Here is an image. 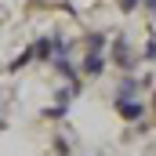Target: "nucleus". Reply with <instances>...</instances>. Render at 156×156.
Wrapping results in <instances>:
<instances>
[{
    "instance_id": "nucleus-1",
    "label": "nucleus",
    "mask_w": 156,
    "mask_h": 156,
    "mask_svg": "<svg viewBox=\"0 0 156 156\" xmlns=\"http://www.w3.org/2000/svg\"><path fill=\"white\" fill-rule=\"evenodd\" d=\"M113 105H116V113L123 120H142L145 116V102H138V98H116Z\"/></svg>"
},
{
    "instance_id": "nucleus-2",
    "label": "nucleus",
    "mask_w": 156,
    "mask_h": 156,
    "mask_svg": "<svg viewBox=\"0 0 156 156\" xmlns=\"http://www.w3.org/2000/svg\"><path fill=\"white\" fill-rule=\"evenodd\" d=\"M113 58H116V66H123L127 73L134 69V55H131V47H127V40H116V44H113Z\"/></svg>"
},
{
    "instance_id": "nucleus-3",
    "label": "nucleus",
    "mask_w": 156,
    "mask_h": 156,
    "mask_svg": "<svg viewBox=\"0 0 156 156\" xmlns=\"http://www.w3.org/2000/svg\"><path fill=\"white\" fill-rule=\"evenodd\" d=\"M55 69H58V76L69 80V87H73V91L80 87V73H76V66H73L69 58H55Z\"/></svg>"
},
{
    "instance_id": "nucleus-4",
    "label": "nucleus",
    "mask_w": 156,
    "mask_h": 156,
    "mask_svg": "<svg viewBox=\"0 0 156 156\" xmlns=\"http://www.w3.org/2000/svg\"><path fill=\"white\" fill-rule=\"evenodd\" d=\"M80 73L83 76H102L105 73V55H87L83 66H80Z\"/></svg>"
},
{
    "instance_id": "nucleus-5",
    "label": "nucleus",
    "mask_w": 156,
    "mask_h": 156,
    "mask_svg": "<svg viewBox=\"0 0 156 156\" xmlns=\"http://www.w3.org/2000/svg\"><path fill=\"white\" fill-rule=\"evenodd\" d=\"M83 44H87V55H102L105 44H109V33H87Z\"/></svg>"
},
{
    "instance_id": "nucleus-6",
    "label": "nucleus",
    "mask_w": 156,
    "mask_h": 156,
    "mask_svg": "<svg viewBox=\"0 0 156 156\" xmlns=\"http://www.w3.org/2000/svg\"><path fill=\"white\" fill-rule=\"evenodd\" d=\"M29 47H33V58H40V62L51 58V37H40L37 44H29Z\"/></svg>"
},
{
    "instance_id": "nucleus-7",
    "label": "nucleus",
    "mask_w": 156,
    "mask_h": 156,
    "mask_svg": "<svg viewBox=\"0 0 156 156\" xmlns=\"http://www.w3.org/2000/svg\"><path fill=\"white\" fill-rule=\"evenodd\" d=\"M29 62H33V47H26L15 62H7V73H18V69H22V66H29Z\"/></svg>"
},
{
    "instance_id": "nucleus-8",
    "label": "nucleus",
    "mask_w": 156,
    "mask_h": 156,
    "mask_svg": "<svg viewBox=\"0 0 156 156\" xmlns=\"http://www.w3.org/2000/svg\"><path fill=\"white\" fill-rule=\"evenodd\" d=\"M138 4H142V0H120V11H123V15H131Z\"/></svg>"
},
{
    "instance_id": "nucleus-9",
    "label": "nucleus",
    "mask_w": 156,
    "mask_h": 156,
    "mask_svg": "<svg viewBox=\"0 0 156 156\" xmlns=\"http://www.w3.org/2000/svg\"><path fill=\"white\" fill-rule=\"evenodd\" d=\"M142 58H156V40H149V44H145V51H142Z\"/></svg>"
},
{
    "instance_id": "nucleus-10",
    "label": "nucleus",
    "mask_w": 156,
    "mask_h": 156,
    "mask_svg": "<svg viewBox=\"0 0 156 156\" xmlns=\"http://www.w3.org/2000/svg\"><path fill=\"white\" fill-rule=\"evenodd\" d=\"M145 4V11H156V0H142Z\"/></svg>"
},
{
    "instance_id": "nucleus-11",
    "label": "nucleus",
    "mask_w": 156,
    "mask_h": 156,
    "mask_svg": "<svg viewBox=\"0 0 156 156\" xmlns=\"http://www.w3.org/2000/svg\"><path fill=\"white\" fill-rule=\"evenodd\" d=\"M153 113H156V91H153Z\"/></svg>"
},
{
    "instance_id": "nucleus-12",
    "label": "nucleus",
    "mask_w": 156,
    "mask_h": 156,
    "mask_svg": "<svg viewBox=\"0 0 156 156\" xmlns=\"http://www.w3.org/2000/svg\"><path fill=\"white\" fill-rule=\"evenodd\" d=\"M0 131H4V120H0Z\"/></svg>"
}]
</instances>
